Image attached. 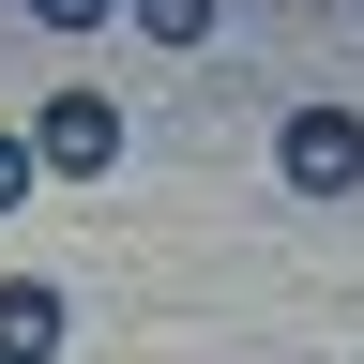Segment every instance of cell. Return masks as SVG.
<instances>
[{
	"instance_id": "obj_1",
	"label": "cell",
	"mask_w": 364,
	"mask_h": 364,
	"mask_svg": "<svg viewBox=\"0 0 364 364\" xmlns=\"http://www.w3.org/2000/svg\"><path fill=\"white\" fill-rule=\"evenodd\" d=\"M273 182L289 198H364V107H289L273 122Z\"/></svg>"
},
{
	"instance_id": "obj_2",
	"label": "cell",
	"mask_w": 364,
	"mask_h": 364,
	"mask_svg": "<svg viewBox=\"0 0 364 364\" xmlns=\"http://www.w3.org/2000/svg\"><path fill=\"white\" fill-rule=\"evenodd\" d=\"M31 167L46 182H107L122 167V91H46L31 107Z\"/></svg>"
},
{
	"instance_id": "obj_3",
	"label": "cell",
	"mask_w": 364,
	"mask_h": 364,
	"mask_svg": "<svg viewBox=\"0 0 364 364\" xmlns=\"http://www.w3.org/2000/svg\"><path fill=\"white\" fill-rule=\"evenodd\" d=\"M61 334H76V304L46 273H0V364H61Z\"/></svg>"
},
{
	"instance_id": "obj_4",
	"label": "cell",
	"mask_w": 364,
	"mask_h": 364,
	"mask_svg": "<svg viewBox=\"0 0 364 364\" xmlns=\"http://www.w3.org/2000/svg\"><path fill=\"white\" fill-rule=\"evenodd\" d=\"M122 16L152 31V46H213V0H122Z\"/></svg>"
},
{
	"instance_id": "obj_5",
	"label": "cell",
	"mask_w": 364,
	"mask_h": 364,
	"mask_svg": "<svg viewBox=\"0 0 364 364\" xmlns=\"http://www.w3.org/2000/svg\"><path fill=\"white\" fill-rule=\"evenodd\" d=\"M31 182H46V167H31V122H0V213H16Z\"/></svg>"
},
{
	"instance_id": "obj_6",
	"label": "cell",
	"mask_w": 364,
	"mask_h": 364,
	"mask_svg": "<svg viewBox=\"0 0 364 364\" xmlns=\"http://www.w3.org/2000/svg\"><path fill=\"white\" fill-rule=\"evenodd\" d=\"M31 16H46V31H107L122 0H31Z\"/></svg>"
}]
</instances>
